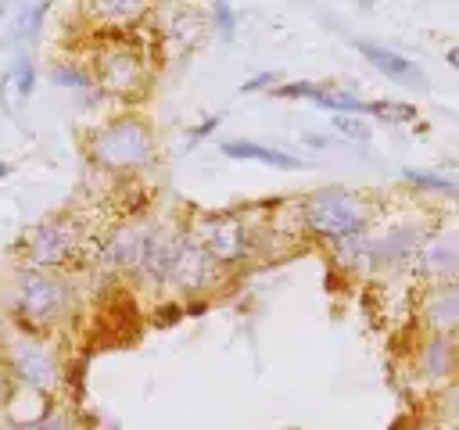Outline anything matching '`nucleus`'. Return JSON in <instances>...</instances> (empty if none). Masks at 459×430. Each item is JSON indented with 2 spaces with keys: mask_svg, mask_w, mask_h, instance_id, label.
<instances>
[{
  "mask_svg": "<svg viewBox=\"0 0 459 430\" xmlns=\"http://www.w3.org/2000/svg\"><path fill=\"white\" fill-rule=\"evenodd\" d=\"M402 179L416 186L420 194H437V197H455L459 201V179L437 168H402Z\"/></svg>",
  "mask_w": 459,
  "mask_h": 430,
  "instance_id": "16",
  "label": "nucleus"
},
{
  "mask_svg": "<svg viewBox=\"0 0 459 430\" xmlns=\"http://www.w3.org/2000/svg\"><path fill=\"white\" fill-rule=\"evenodd\" d=\"M50 75H54V82H61V86H72V90H82V86H90V75H86L82 68H75V64H57Z\"/></svg>",
  "mask_w": 459,
  "mask_h": 430,
  "instance_id": "21",
  "label": "nucleus"
},
{
  "mask_svg": "<svg viewBox=\"0 0 459 430\" xmlns=\"http://www.w3.org/2000/svg\"><path fill=\"white\" fill-rule=\"evenodd\" d=\"M330 122H333V129H337L341 136H348V140H359V143L369 140V125H366V118H359V115H330Z\"/></svg>",
  "mask_w": 459,
  "mask_h": 430,
  "instance_id": "19",
  "label": "nucleus"
},
{
  "mask_svg": "<svg viewBox=\"0 0 459 430\" xmlns=\"http://www.w3.org/2000/svg\"><path fill=\"white\" fill-rule=\"evenodd\" d=\"M7 172H11V165H7V161H0V179H4Z\"/></svg>",
  "mask_w": 459,
  "mask_h": 430,
  "instance_id": "28",
  "label": "nucleus"
},
{
  "mask_svg": "<svg viewBox=\"0 0 459 430\" xmlns=\"http://www.w3.org/2000/svg\"><path fill=\"white\" fill-rule=\"evenodd\" d=\"M280 86V72H258L251 79H244L240 93H258V90H276Z\"/></svg>",
  "mask_w": 459,
  "mask_h": 430,
  "instance_id": "22",
  "label": "nucleus"
},
{
  "mask_svg": "<svg viewBox=\"0 0 459 430\" xmlns=\"http://www.w3.org/2000/svg\"><path fill=\"white\" fill-rule=\"evenodd\" d=\"M7 398H11V366L0 362V405H7Z\"/></svg>",
  "mask_w": 459,
  "mask_h": 430,
  "instance_id": "24",
  "label": "nucleus"
},
{
  "mask_svg": "<svg viewBox=\"0 0 459 430\" xmlns=\"http://www.w3.org/2000/svg\"><path fill=\"white\" fill-rule=\"evenodd\" d=\"M72 308V287L57 272L29 269L14 283V312L29 326H54Z\"/></svg>",
  "mask_w": 459,
  "mask_h": 430,
  "instance_id": "3",
  "label": "nucleus"
},
{
  "mask_svg": "<svg viewBox=\"0 0 459 430\" xmlns=\"http://www.w3.org/2000/svg\"><path fill=\"white\" fill-rule=\"evenodd\" d=\"M212 22H215L219 39H233V36H237V11H233L226 0L212 4Z\"/></svg>",
  "mask_w": 459,
  "mask_h": 430,
  "instance_id": "20",
  "label": "nucleus"
},
{
  "mask_svg": "<svg viewBox=\"0 0 459 430\" xmlns=\"http://www.w3.org/2000/svg\"><path fill=\"white\" fill-rule=\"evenodd\" d=\"M412 430H445V426H441V423H423V426H420V423H416V426H412Z\"/></svg>",
  "mask_w": 459,
  "mask_h": 430,
  "instance_id": "27",
  "label": "nucleus"
},
{
  "mask_svg": "<svg viewBox=\"0 0 459 430\" xmlns=\"http://www.w3.org/2000/svg\"><path fill=\"white\" fill-rule=\"evenodd\" d=\"M412 272L423 283H441V280H459V229L434 226L423 240V247L412 258Z\"/></svg>",
  "mask_w": 459,
  "mask_h": 430,
  "instance_id": "8",
  "label": "nucleus"
},
{
  "mask_svg": "<svg viewBox=\"0 0 459 430\" xmlns=\"http://www.w3.org/2000/svg\"><path fill=\"white\" fill-rule=\"evenodd\" d=\"M366 115H373L377 122H387V125H402V122H416L420 111L405 100H369Z\"/></svg>",
  "mask_w": 459,
  "mask_h": 430,
  "instance_id": "17",
  "label": "nucleus"
},
{
  "mask_svg": "<svg viewBox=\"0 0 459 430\" xmlns=\"http://www.w3.org/2000/svg\"><path fill=\"white\" fill-rule=\"evenodd\" d=\"M7 366H11V373H14L25 387H32V391H39V394L54 391L57 380H61V362H57L54 348H50L47 340H39V337H29V333H22V337L11 340Z\"/></svg>",
  "mask_w": 459,
  "mask_h": 430,
  "instance_id": "5",
  "label": "nucleus"
},
{
  "mask_svg": "<svg viewBox=\"0 0 459 430\" xmlns=\"http://www.w3.org/2000/svg\"><path fill=\"white\" fill-rule=\"evenodd\" d=\"M47 11H50V4H22V7H14V22H11L4 43H7V47H11V43H14V47L32 43L36 32H39V22L47 18Z\"/></svg>",
  "mask_w": 459,
  "mask_h": 430,
  "instance_id": "15",
  "label": "nucleus"
},
{
  "mask_svg": "<svg viewBox=\"0 0 459 430\" xmlns=\"http://www.w3.org/2000/svg\"><path fill=\"white\" fill-rule=\"evenodd\" d=\"M445 57H448V64L459 72V47H448V50H445Z\"/></svg>",
  "mask_w": 459,
  "mask_h": 430,
  "instance_id": "26",
  "label": "nucleus"
},
{
  "mask_svg": "<svg viewBox=\"0 0 459 430\" xmlns=\"http://www.w3.org/2000/svg\"><path fill=\"white\" fill-rule=\"evenodd\" d=\"M369 219L373 204L366 201V194L348 186H323L301 201V226L330 247L362 240L369 233Z\"/></svg>",
  "mask_w": 459,
  "mask_h": 430,
  "instance_id": "1",
  "label": "nucleus"
},
{
  "mask_svg": "<svg viewBox=\"0 0 459 430\" xmlns=\"http://www.w3.org/2000/svg\"><path fill=\"white\" fill-rule=\"evenodd\" d=\"M219 265H237L244 254H247V229L237 215L230 211H212V215H201L194 233H190Z\"/></svg>",
  "mask_w": 459,
  "mask_h": 430,
  "instance_id": "6",
  "label": "nucleus"
},
{
  "mask_svg": "<svg viewBox=\"0 0 459 430\" xmlns=\"http://www.w3.org/2000/svg\"><path fill=\"white\" fill-rule=\"evenodd\" d=\"M416 315L427 333H459V280H441V283H423L416 297Z\"/></svg>",
  "mask_w": 459,
  "mask_h": 430,
  "instance_id": "10",
  "label": "nucleus"
},
{
  "mask_svg": "<svg viewBox=\"0 0 459 430\" xmlns=\"http://www.w3.org/2000/svg\"><path fill=\"white\" fill-rule=\"evenodd\" d=\"M416 373H420V380H427L434 387L455 383V376H459V344H455V337L427 333V340L416 351Z\"/></svg>",
  "mask_w": 459,
  "mask_h": 430,
  "instance_id": "12",
  "label": "nucleus"
},
{
  "mask_svg": "<svg viewBox=\"0 0 459 430\" xmlns=\"http://www.w3.org/2000/svg\"><path fill=\"white\" fill-rule=\"evenodd\" d=\"M222 265L190 236L183 233L179 236V247H176V262H172V276H169V287L183 290V294H201L208 290L215 280H219Z\"/></svg>",
  "mask_w": 459,
  "mask_h": 430,
  "instance_id": "9",
  "label": "nucleus"
},
{
  "mask_svg": "<svg viewBox=\"0 0 459 430\" xmlns=\"http://www.w3.org/2000/svg\"><path fill=\"white\" fill-rule=\"evenodd\" d=\"M305 143H308L312 150H326V147H330V140H326V136H319V133H305Z\"/></svg>",
  "mask_w": 459,
  "mask_h": 430,
  "instance_id": "25",
  "label": "nucleus"
},
{
  "mask_svg": "<svg viewBox=\"0 0 459 430\" xmlns=\"http://www.w3.org/2000/svg\"><path fill=\"white\" fill-rule=\"evenodd\" d=\"M351 47L380 72V75H387L391 82H402V86H412V90H427V72L412 61V57H405L402 50H391V47H384V43H377V39H351Z\"/></svg>",
  "mask_w": 459,
  "mask_h": 430,
  "instance_id": "13",
  "label": "nucleus"
},
{
  "mask_svg": "<svg viewBox=\"0 0 459 430\" xmlns=\"http://www.w3.org/2000/svg\"><path fill=\"white\" fill-rule=\"evenodd\" d=\"M90 154L108 172H133L154 158V133L140 115H118L90 136Z\"/></svg>",
  "mask_w": 459,
  "mask_h": 430,
  "instance_id": "2",
  "label": "nucleus"
},
{
  "mask_svg": "<svg viewBox=\"0 0 459 430\" xmlns=\"http://www.w3.org/2000/svg\"><path fill=\"white\" fill-rule=\"evenodd\" d=\"M97 79L111 93H136L147 82L140 50L129 39H111L97 50Z\"/></svg>",
  "mask_w": 459,
  "mask_h": 430,
  "instance_id": "7",
  "label": "nucleus"
},
{
  "mask_svg": "<svg viewBox=\"0 0 459 430\" xmlns=\"http://www.w3.org/2000/svg\"><path fill=\"white\" fill-rule=\"evenodd\" d=\"M11 86L18 90V97L25 100V97H32V90H36V64H32V57L22 50L18 57H14V64H11Z\"/></svg>",
  "mask_w": 459,
  "mask_h": 430,
  "instance_id": "18",
  "label": "nucleus"
},
{
  "mask_svg": "<svg viewBox=\"0 0 459 430\" xmlns=\"http://www.w3.org/2000/svg\"><path fill=\"white\" fill-rule=\"evenodd\" d=\"M154 226L147 222H126V226H115L100 247V262L118 269V272H140L143 269V258L151 251V240H154Z\"/></svg>",
  "mask_w": 459,
  "mask_h": 430,
  "instance_id": "11",
  "label": "nucleus"
},
{
  "mask_svg": "<svg viewBox=\"0 0 459 430\" xmlns=\"http://www.w3.org/2000/svg\"><path fill=\"white\" fill-rule=\"evenodd\" d=\"M79 240H82V226H79V219H72V215H57V219H47V222L29 236L25 258H29L32 269L50 272V269L65 265V262L79 251Z\"/></svg>",
  "mask_w": 459,
  "mask_h": 430,
  "instance_id": "4",
  "label": "nucleus"
},
{
  "mask_svg": "<svg viewBox=\"0 0 459 430\" xmlns=\"http://www.w3.org/2000/svg\"><path fill=\"white\" fill-rule=\"evenodd\" d=\"M219 122H222V115H208V118H204V122H197V125H194V129H190V133H186V143H190V147H194V143H197V140H204V136H208V133H215V129H219Z\"/></svg>",
  "mask_w": 459,
  "mask_h": 430,
  "instance_id": "23",
  "label": "nucleus"
},
{
  "mask_svg": "<svg viewBox=\"0 0 459 430\" xmlns=\"http://www.w3.org/2000/svg\"><path fill=\"white\" fill-rule=\"evenodd\" d=\"M219 150L226 158H233V161H262V165L283 168V172H294V168L305 165L298 154H290V150H283L276 143H258V140H226V143H219Z\"/></svg>",
  "mask_w": 459,
  "mask_h": 430,
  "instance_id": "14",
  "label": "nucleus"
}]
</instances>
